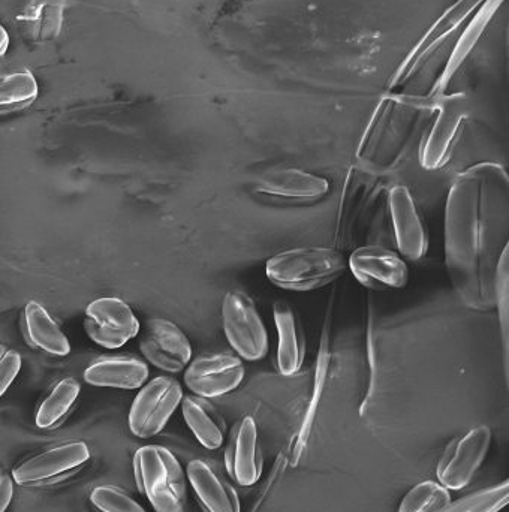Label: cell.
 <instances>
[{"label": "cell", "instance_id": "1", "mask_svg": "<svg viewBox=\"0 0 509 512\" xmlns=\"http://www.w3.org/2000/svg\"><path fill=\"white\" fill-rule=\"evenodd\" d=\"M508 245L507 168L472 165L453 180L445 203V265L463 306L495 310L496 273Z\"/></svg>", "mask_w": 509, "mask_h": 512}, {"label": "cell", "instance_id": "2", "mask_svg": "<svg viewBox=\"0 0 509 512\" xmlns=\"http://www.w3.org/2000/svg\"><path fill=\"white\" fill-rule=\"evenodd\" d=\"M435 110L426 98H402L387 93L376 105L355 152L358 164L373 174H385L408 156L418 129L421 113Z\"/></svg>", "mask_w": 509, "mask_h": 512}, {"label": "cell", "instance_id": "3", "mask_svg": "<svg viewBox=\"0 0 509 512\" xmlns=\"http://www.w3.org/2000/svg\"><path fill=\"white\" fill-rule=\"evenodd\" d=\"M346 268L348 261L339 249L303 246L271 256L265 274L279 288L304 292L330 285Z\"/></svg>", "mask_w": 509, "mask_h": 512}, {"label": "cell", "instance_id": "4", "mask_svg": "<svg viewBox=\"0 0 509 512\" xmlns=\"http://www.w3.org/2000/svg\"><path fill=\"white\" fill-rule=\"evenodd\" d=\"M138 490L156 512H182L186 505V475L177 457L161 445H146L134 454Z\"/></svg>", "mask_w": 509, "mask_h": 512}, {"label": "cell", "instance_id": "5", "mask_svg": "<svg viewBox=\"0 0 509 512\" xmlns=\"http://www.w3.org/2000/svg\"><path fill=\"white\" fill-rule=\"evenodd\" d=\"M433 111L435 119L420 146V164L427 171L442 170L450 164L469 117L463 93L442 96Z\"/></svg>", "mask_w": 509, "mask_h": 512}, {"label": "cell", "instance_id": "6", "mask_svg": "<svg viewBox=\"0 0 509 512\" xmlns=\"http://www.w3.org/2000/svg\"><path fill=\"white\" fill-rule=\"evenodd\" d=\"M222 327L231 348L243 360L259 361L267 355V328L246 292H227L222 301Z\"/></svg>", "mask_w": 509, "mask_h": 512}, {"label": "cell", "instance_id": "7", "mask_svg": "<svg viewBox=\"0 0 509 512\" xmlns=\"http://www.w3.org/2000/svg\"><path fill=\"white\" fill-rule=\"evenodd\" d=\"M251 188L256 197L277 206H312L327 197L330 182L298 168H277L256 177Z\"/></svg>", "mask_w": 509, "mask_h": 512}, {"label": "cell", "instance_id": "8", "mask_svg": "<svg viewBox=\"0 0 509 512\" xmlns=\"http://www.w3.org/2000/svg\"><path fill=\"white\" fill-rule=\"evenodd\" d=\"M182 385L174 378L159 376L143 385L129 411V429L138 438L159 435L179 408Z\"/></svg>", "mask_w": 509, "mask_h": 512}, {"label": "cell", "instance_id": "9", "mask_svg": "<svg viewBox=\"0 0 509 512\" xmlns=\"http://www.w3.org/2000/svg\"><path fill=\"white\" fill-rule=\"evenodd\" d=\"M492 445V430L478 426L445 448L436 468L439 484L447 490H462L471 484L483 466Z\"/></svg>", "mask_w": 509, "mask_h": 512}, {"label": "cell", "instance_id": "10", "mask_svg": "<svg viewBox=\"0 0 509 512\" xmlns=\"http://www.w3.org/2000/svg\"><path fill=\"white\" fill-rule=\"evenodd\" d=\"M483 3L484 0H457L450 8L445 9L444 14L432 24V27L424 33L423 38L406 54L388 84L387 93H394L399 87L405 86L414 77L415 72L421 68V65L426 62L427 57L435 53L436 48L448 36L453 35Z\"/></svg>", "mask_w": 509, "mask_h": 512}, {"label": "cell", "instance_id": "11", "mask_svg": "<svg viewBox=\"0 0 509 512\" xmlns=\"http://www.w3.org/2000/svg\"><path fill=\"white\" fill-rule=\"evenodd\" d=\"M84 330L96 345L117 349L137 337L141 325L128 303L120 298L105 297L87 306Z\"/></svg>", "mask_w": 509, "mask_h": 512}, {"label": "cell", "instance_id": "12", "mask_svg": "<svg viewBox=\"0 0 509 512\" xmlns=\"http://www.w3.org/2000/svg\"><path fill=\"white\" fill-rule=\"evenodd\" d=\"M89 459L90 450L84 442H63L30 454L15 466L12 480L20 486L50 483L81 468Z\"/></svg>", "mask_w": 509, "mask_h": 512}, {"label": "cell", "instance_id": "13", "mask_svg": "<svg viewBox=\"0 0 509 512\" xmlns=\"http://www.w3.org/2000/svg\"><path fill=\"white\" fill-rule=\"evenodd\" d=\"M245 373V364L237 355L207 354L188 364L185 384L195 396L215 399L237 390Z\"/></svg>", "mask_w": 509, "mask_h": 512}, {"label": "cell", "instance_id": "14", "mask_svg": "<svg viewBox=\"0 0 509 512\" xmlns=\"http://www.w3.org/2000/svg\"><path fill=\"white\" fill-rule=\"evenodd\" d=\"M140 349L146 360L168 373H179L192 360V345L182 328L164 318L146 322L140 339Z\"/></svg>", "mask_w": 509, "mask_h": 512}, {"label": "cell", "instance_id": "15", "mask_svg": "<svg viewBox=\"0 0 509 512\" xmlns=\"http://www.w3.org/2000/svg\"><path fill=\"white\" fill-rule=\"evenodd\" d=\"M348 268L361 285L376 291L400 289L409 280L405 259L384 246L370 245L355 249L349 256Z\"/></svg>", "mask_w": 509, "mask_h": 512}, {"label": "cell", "instance_id": "16", "mask_svg": "<svg viewBox=\"0 0 509 512\" xmlns=\"http://www.w3.org/2000/svg\"><path fill=\"white\" fill-rule=\"evenodd\" d=\"M388 210L400 254L411 261L423 259L429 249V236L423 216L406 186L397 185L388 192Z\"/></svg>", "mask_w": 509, "mask_h": 512}, {"label": "cell", "instance_id": "17", "mask_svg": "<svg viewBox=\"0 0 509 512\" xmlns=\"http://www.w3.org/2000/svg\"><path fill=\"white\" fill-rule=\"evenodd\" d=\"M262 465L258 426L254 417L246 415L231 430L225 450V466L228 475L239 486L251 487L261 478Z\"/></svg>", "mask_w": 509, "mask_h": 512}, {"label": "cell", "instance_id": "18", "mask_svg": "<svg viewBox=\"0 0 509 512\" xmlns=\"http://www.w3.org/2000/svg\"><path fill=\"white\" fill-rule=\"evenodd\" d=\"M505 0H484L483 5L475 11L474 17L469 21L466 29L463 30L460 38L457 39L456 47L451 51L450 59L445 65L444 71L439 75L436 80L435 86L430 90L429 95L426 96L427 101L435 107L436 102L445 95L448 86L453 81L454 75L457 74L463 63L468 59L469 54L477 47L483 33L486 32L489 24L492 23L493 17L499 11Z\"/></svg>", "mask_w": 509, "mask_h": 512}, {"label": "cell", "instance_id": "19", "mask_svg": "<svg viewBox=\"0 0 509 512\" xmlns=\"http://www.w3.org/2000/svg\"><path fill=\"white\" fill-rule=\"evenodd\" d=\"M273 316L277 331V370L282 376L297 375L306 355V342L298 313L288 301L277 300L273 306Z\"/></svg>", "mask_w": 509, "mask_h": 512}, {"label": "cell", "instance_id": "20", "mask_svg": "<svg viewBox=\"0 0 509 512\" xmlns=\"http://www.w3.org/2000/svg\"><path fill=\"white\" fill-rule=\"evenodd\" d=\"M188 480L206 512H242L239 495L209 463L192 460L188 465Z\"/></svg>", "mask_w": 509, "mask_h": 512}, {"label": "cell", "instance_id": "21", "mask_svg": "<svg viewBox=\"0 0 509 512\" xmlns=\"http://www.w3.org/2000/svg\"><path fill=\"white\" fill-rule=\"evenodd\" d=\"M84 379L93 387L137 390L149 379V367L134 357H102L84 370Z\"/></svg>", "mask_w": 509, "mask_h": 512}, {"label": "cell", "instance_id": "22", "mask_svg": "<svg viewBox=\"0 0 509 512\" xmlns=\"http://www.w3.org/2000/svg\"><path fill=\"white\" fill-rule=\"evenodd\" d=\"M21 325L26 342L33 348L56 357H66L71 352L68 337L38 301L26 304Z\"/></svg>", "mask_w": 509, "mask_h": 512}, {"label": "cell", "instance_id": "23", "mask_svg": "<svg viewBox=\"0 0 509 512\" xmlns=\"http://www.w3.org/2000/svg\"><path fill=\"white\" fill-rule=\"evenodd\" d=\"M180 405L183 418L197 441L207 450H219L225 441V423L218 411L198 396L183 397Z\"/></svg>", "mask_w": 509, "mask_h": 512}, {"label": "cell", "instance_id": "24", "mask_svg": "<svg viewBox=\"0 0 509 512\" xmlns=\"http://www.w3.org/2000/svg\"><path fill=\"white\" fill-rule=\"evenodd\" d=\"M369 176L363 168H352L343 188L342 203H340L339 218H337V239L346 240L355 228V222L363 218L364 207L369 203L372 186H369Z\"/></svg>", "mask_w": 509, "mask_h": 512}, {"label": "cell", "instance_id": "25", "mask_svg": "<svg viewBox=\"0 0 509 512\" xmlns=\"http://www.w3.org/2000/svg\"><path fill=\"white\" fill-rule=\"evenodd\" d=\"M81 387L74 378L60 379L39 403L35 423L39 429H51L65 420L80 396Z\"/></svg>", "mask_w": 509, "mask_h": 512}, {"label": "cell", "instance_id": "26", "mask_svg": "<svg viewBox=\"0 0 509 512\" xmlns=\"http://www.w3.org/2000/svg\"><path fill=\"white\" fill-rule=\"evenodd\" d=\"M39 95L38 83L30 71L0 77V116L30 107Z\"/></svg>", "mask_w": 509, "mask_h": 512}, {"label": "cell", "instance_id": "27", "mask_svg": "<svg viewBox=\"0 0 509 512\" xmlns=\"http://www.w3.org/2000/svg\"><path fill=\"white\" fill-rule=\"evenodd\" d=\"M508 499L509 484L508 481H504L498 486L471 493V495L454 502L451 501L450 504L436 512H499L502 508L507 507Z\"/></svg>", "mask_w": 509, "mask_h": 512}, {"label": "cell", "instance_id": "28", "mask_svg": "<svg viewBox=\"0 0 509 512\" xmlns=\"http://www.w3.org/2000/svg\"><path fill=\"white\" fill-rule=\"evenodd\" d=\"M450 502V490L435 481H423L406 493L397 512H436Z\"/></svg>", "mask_w": 509, "mask_h": 512}, {"label": "cell", "instance_id": "29", "mask_svg": "<svg viewBox=\"0 0 509 512\" xmlns=\"http://www.w3.org/2000/svg\"><path fill=\"white\" fill-rule=\"evenodd\" d=\"M495 309L499 313V325H501V337L504 342L505 360L508 367L509 351V249L502 255L496 273L495 285Z\"/></svg>", "mask_w": 509, "mask_h": 512}, {"label": "cell", "instance_id": "30", "mask_svg": "<svg viewBox=\"0 0 509 512\" xmlns=\"http://www.w3.org/2000/svg\"><path fill=\"white\" fill-rule=\"evenodd\" d=\"M90 502L99 512H146L125 490L99 486L90 493Z\"/></svg>", "mask_w": 509, "mask_h": 512}, {"label": "cell", "instance_id": "31", "mask_svg": "<svg viewBox=\"0 0 509 512\" xmlns=\"http://www.w3.org/2000/svg\"><path fill=\"white\" fill-rule=\"evenodd\" d=\"M21 369V357L8 346L0 345V397L17 378Z\"/></svg>", "mask_w": 509, "mask_h": 512}, {"label": "cell", "instance_id": "32", "mask_svg": "<svg viewBox=\"0 0 509 512\" xmlns=\"http://www.w3.org/2000/svg\"><path fill=\"white\" fill-rule=\"evenodd\" d=\"M14 495V480L8 472L0 469V512L8 510Z\"/></svg>", "mask_w": 509, "mask_h": 512}, {"label": "cell", "instance_id": "33", "mask_svg": "<svg viewBox=\"0 0 509 512\" xmlns=\"http://www.w3.org/2000/svg\"><path fill=\"white\" fill-rule=\"evenodd\" d=\"M9 47V35L8 32H6L5 27L0 24V57L3 56V54L6 53V50H8Z\"/></svg>", "mask_w": 509, "mask_h": 512}]
</instances>
